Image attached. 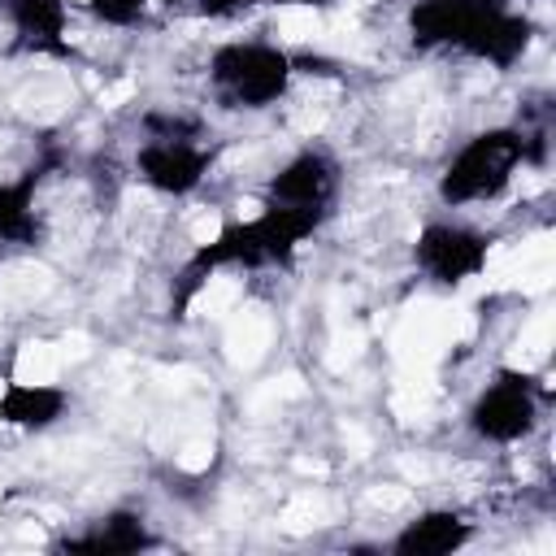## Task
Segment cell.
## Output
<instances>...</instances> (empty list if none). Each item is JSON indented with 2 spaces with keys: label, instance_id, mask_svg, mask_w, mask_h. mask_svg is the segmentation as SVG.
<instances>
[{
  "label": "cell",
  "instance_id": "1",
  "mask_svg": "<svg viewBox=\"0 0 556 556\" xmlns=\"http://www.w3.org/2000/svg\"><path fill=\"white\" fill-rule=\"evenodd\" d=\"M408 22L417 43H447L491 65H513L530 43V22L504 0H417Z\"/></svg>",
  "mask_w": 556,
  "mask_h": 556
},
{
  "label": "cell",
  "instance_id": "2",
  "mask_svg": "<svg viewBox=\"0 0 556 556\" xmlns=\"http://www.w3.org/2000/svg\"><path fill=\"white\" fill-rule=\"evenodd\" d=\"M526 152H530V139L517 126H491V130L465 139L439 178L443 204L495 200L517 178V165L526 161Z\"/></svg>",
  "mask_w": 556,
  "mask_h": 556
},
{
  "label": "cell",
  "instance_id": "3",
  "mask_svg": "<svg viewBox=\"0 0 556 556\" xmlns=\"http://www.w3.org/2000/svg\"><path fill=\"white\" fill-rule=\"evenodd\" d=\"M291 74H295V61L282 48L261 43V39L226 43L208 61L213 91L235 109H265L282 100V91L291 87Z\"/></svg>",
  "mask_w": 556,
  "mask_h": 556
},
{
  "label": "cell",
  "instance_id": "4",
  "mask_svg": "<svg viewBox=\"0 0 556 556\" xmlns=\"http://www.w3.org/2000/svg\"><path fill=\"white\" fill-rule=\"evenodd\" d=\"M534 426H539V387L530 374L517 369L495 374V382H486L469 408V430L500 447L521 443Z\"/></svg>",
  "mask_w": 556,
  "mask_h": 556
},
{
  "label": "cell",
  "instance_id": "5",
  "mask_svg": "<svg viewBox=\"0 0 556 556\" xmlns=\"http://www.w3.org/2000/svg\"><path fill=\"white\" fill-rule=\"evenodd\" d=\"M486 252H491L486 235H478L473 226H460V222H430V226H421V235L413 243L417 269L443 287L478 278L486 269Z\"/></svg>",
  "mask_w": 556,
  "mask_h": 556
},
{
  "label": "cell",
  "instance_id": "6",
  "mask_svg": "<svg viewBox=\"0 0 556 556\" xmlns=\"http://www.w3.org/2000/svg\"><path fill=\"white\" fill-rule=\"evenodd\" d=\"M200 135H178V139H156L148 135L135 152V174L161 191V195H187L204 182L208 165H213V152L204 143H195Z\"/></svg>",
  "mask_w": 556,
  "mask_h": 556
},
{
  "label": "cell",
  "instance_id": "7",
  "mask_svg": "<svg viewBox=\"0 0 556 556\" xmlns=\"http://www.w3.org/2000/svg\"><path fill=\"white\" fill-rule=\"evenodd\" d=\"M339 191V165L308 148V152H295L274 178H269V204L274 208H291V213H308V217H326L330 200Z\"/></svg>",
  "mask_w": 556,
  "mask_h": 556
},
{
  "label": "cell",
  "instance_id": "8",
  "mask_svg": "<svg viewBox=\"0 0 556 556\" xmlns=\"http://www.w3.org/2000/svg\"><path fill=\"white\" fill-rule=\"evenodd\" d=\"M473 539V521H465L456 508H430L417 513L413 521H404L391 539V552L404 556H447L456 547H465Z\"/></svg>",
  "mask_w": 556,
  "mask_h": 556
},
{
  "label": "cell",
  "instance_id": "9",
  "mask_svg": "<svg viewBox=\"0 0 556 556\" xmlns=\"http://www.w3.org/2000/svg\"><path fill=\"white\" fill-rule=\"evenodd\" d=\"M70 395L52 382H4L0 387V421L13 430H48L65 417Z\"/></svg>",
  "mask_w": 556,
  "mask_h": 556
},
{
  "label": "cell",
  "instance_id": "10",
  "mask_svg": "<svg viewBox=\"0 0 556 556\" xmlns=\"http://www.w3.org/2000/svg\"><path fill=\"white\" fill-rule=\"evenodd\" d=\"M152 543L156 539L148 534V521L130 508H113L87 534L65 539V547H78V552H139V547H152Z\"/></svg>",
  "mask_w": 556,
  "mask_h": 556
},
{
  "label": "cell",
  "instance_id": "11",
  "mask_svg": "<svg viewBox=\"0 0 556 556\" xmlns=\"http://www.w3.org/2000/svg\"><path fill=\"white\" fill-rule=\"evenodd\" d=\"M9 17L17 35H26L35 48H61L70 9L65 0H9Z\"/></svg>",
  "mask_w": 556,
  "mask_h": 556
},
{
  "label": "cell",
  "instance_id": "12",
  "mask_svg": "<svg viewBox=\"0 0 556 556\" xmlns=\"http://www.w3.org/2000/svg\"><path fill=\"white\" fill-rule=\"evenodd\" d=\"M39 235L35 217V174L17 182H0V239L4 243H30Z\"/></svg>",
  "mask_w": 556,
  "mask_h": 556
},
{
  "label": "cell",
  "instance_id": "13",
  "mask_svg": "<svg viewBox=\"0 0 556 556\" xmlns=\"http://www.w3.org/2000/svg\"><path fill=\"white\" fill-rule=\"evenodd\" d=\"M87 9L104 26H130V22H139V13L148 9V0H87Z\"/></svg>",
  "mask_w": 556,
  "mask_h": 556
},
{
  "label": "cell",
  "instance_id": "14",
  "mask_svg": "<svg viewBox=\"0 0 556 556\" xmlns=\"http://www.w3.org/2000/svg\"><path fill=\"white\" fill-rule=\"evenodd\" d=\"M308 4H313V0H308Z\"/></svg>",
  "mask_w": 556,
  "mask_h": 556
}]
</instances>
